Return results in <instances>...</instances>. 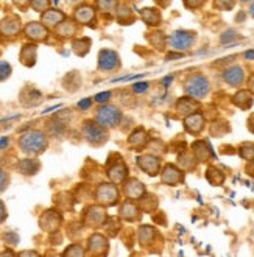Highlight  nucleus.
<instances>
[{
	"label": "nucleus",
	"mask_w": 254,
	"mask_h": 257,
	"mask_svg": "<svg viewBox=\"0 0 254 257\" xmlns=\"http://www.w3.org/2000/svg\"><path fill=\"white\" fill-rule=\"evenodd\" d=\"M204 123H206L204 115L200 114V112H195V114H192V115L186 117V120H184V128H186V131L190 133V134H198V133L203 131Z\"/></svg>",
	"instance_id": "nucleus-21"
},
{
	"label": "nucleus",
	"mask_w": 254,
	"mask_h": 257,
	"mask_svg": "<svg viewBox=\"0 0 254 257\" xmlns=\"http://www.w3.org/2000/svg\"><path fill=\"white\" fill-rule=\"evenodd\" d=\"M161 181L167 186H176L184 181V173L181 169H178L173 164L164 165V169L161 172Z\"/></svg>",
	"instance_id": "nucleus-11"
},
{
	"label": "nucleus",
	"mask_w": 254,
	"mask_h": 257,
	"mask_svg": "<svg viewBox=\"0 0 254 257\" xmlns=\"http://www.w3.org/2000/svg\"><path fill=\"white\" fill-rule=\"evenodd\" d=\"M47 136L41 130H28L19 138V148L22 153L30 156H38L47 150Z\"/></svg>",
	"instance_id": "nucleus-1"
},
{
	"label": "nucleus",
	"mask_w": 254,
	"mask_h": 257,
	"mask_svg": "<svg viewBox=\"0 0 254 257\" xmlns=\"http://www.w3.org/2000/svg\"><path fill=\"white\" fill-rule=\"evenodd\" d=\"M73 19L78 24L83 25H92V22L95 21V8L91 5H80L75 13H73Z\"/></svg>",
	"instance_id": "nucleus-18"
},
{
	"label": "nucleus",
	"mask_w": 254,
	"mask_h": 257,
	"mask_svg": "<svg viewBox=\"0 0 254 257\" xmlns=\"http://www.w3.org/2000/svg\"><path fill=\"white\" fill-rule=\"evenodd\" d=\"M118 4L117 2H97V7L101 10V11H108L114 7H117Z\"/></svg>",
	"instance_id": "nucleus-49"
},
{
	"label": "nucleus",
	"mask_w": 254,
	"mask_h": 257,
	"mask_svg": "<svg viewBox=\"0 0 254 257\" xmlns=\"http://www.w3.org/2000/svg\"><path fill=\"white\" fill-rule=\"evenodd\" d=\"M249 14H251L252 18H254V2H252V4L249 5Z\"/></svg>",
	"instance_id": "nucleus-64"
},
{
	"label": "nucleus",
	"mask_w": 254,
	"mask_h": 257,
	"mask_svg": "<svg viewBox=\"0 0 254 257\" xmlns=\"http://www.w3.org/2000/svg\"><path fill=\"white\" fill-rule=\"evenodd\" d=\"M198 109V101L197 100H193L190 97H183V98H179L178 103H176V111L179 115H192V114H195Z\"/></svg>",
	"instance_id": "nucleus-26"
},
{
	"label": "nucleus",
	"mask_w": 254,
	"mask_h": 257,
	"mask_svg": "<svg viewBox=\"0 0 254 257\" xmlns=\"http://www.w3.org/2000/svg\"><path fill=\"white\" fill-rule=\"evenodd\" d=\"M21 103L27 108H32V106H36L42 101V94L39 92L38 89H33V87H25L22 92H21Z\"/></svg>",
	"instance_id": "nucleus-23"
},
{
	"label": "nucleus",
	"mask_w": 254,
	"mask_h": 257,
	"mask_svg": "<svg viewBox=\"0 0 254 257\" xmlns=\"http://www.w3.org/2000/svg\"><path fill=\"white\" fill-rule=\"evenodd\" d=\"M18 257H41V254L33 249H24L18 254Z\"/></svg>",
	"instance_id": "nucleus-51"
},
{
	"label": "nucleus",
	"mask_w": 254,
	"mask_h": 257,
	"mask_svg": "<svg viewBox=\"0 0 254 257\" xmlns=\"http://www.w3.org/2000/svg\"><path fill=\"white\" fill-rule=\"evenodd\" d=\"M8 184H10V176H8V173L2 167H0V193L5 192Z\"/></svg>",
	"instance_id": "nucleus-44"
},
{
	"label": "nucleus",
	"mask_w": 254,
	"mask_h": 257,
	"mask_svg": "<svg viewBox=\"0 0 254 257\" xmlns=\"http://www.w3.org/2000/svg\"><path fill=\"white\" fill-rule=\"evenodd\" d=\"M144 77V73H136V75H126V77H120V78H114L112 81L117 83V81H130V80H136V78H141Z\"/></svg>",
	"instance_id": "nucleus-52"
},
{
	"label": "nucleus",
	"mask_w": 254,
	"mask_h": 257,
	"mask_svg": "<svg viewBox=\"0 0 254 257\" xmlns=\"http://www.w3.org/2000/svg\"><path fill=\"white\" fill-rule=\"evenodd\" d=\"M120 120H122V112L115 104H109V103L101 104L95 112V122L106 130L115 128L120 123Z\"/></svg>",
	"instance_id": "nucleus-2"
},
{
	"label": "nucleus",
	"mask_w": 254,
	"mask_h": 257,
	"mask_svg": "<svg viewBox=\"0 0 254 257\" xmlns=\"http://www.w3.org/2000/svg\"><path fill=\"white\" fill-rule=\"evenodd\" d=\"M148 83H136V84H133V90L136 94H144V92H147L148 90Z\"/></svg>",
	"instance_id": "nucleus-48"
},
{
	"label": "nucleus",
	"mask_w": 254,
	"mask_h": 257,
	"mask_svg": "<svg viewBox=\"0 0 254 257\" xmlns=\"http://www.w3.org/2000/svg\"><path fill=\"white\" fill-rule=\"evenodd\" d=\"M108 249H109V241L103 234L94 232L92 235H89L87 246H86L89 257H106Z\"/></svg>",
	"instance_id": "nucleus-7"
},
{
	"label": "nucleus",
	"mask_w": 254,
	"mask_h": 257,
	"mask_svg": "<svg viewBox=\"0 0 254 257\" xmlns=\"http://www.w3.org/2000/svg\"><path fill=\"white\" fill-rule=\"evenodd\" d=\"M203 4L201 2H197V4H190V2H186V7H201Z\"/></svg>",
	"instance_id": "nucleus-63"
},
{
	"label": "nucleus",
	"mask_w": 254,
	"mask_h": 257,
	"mask_svg": "<svg viewBox=\"0 0 254 257\" xmlns=\"http://www.w3.org/2000/svg\"><path fill=\"white\" fill-rule=\"evenodd\" d=\"M128 144H130V147H133V150H138V151L144 150L147 147V144H148V133L144 128L134 130L130 134Z\"/></svg>",
	"instance_id": "nucleus-24"
},
{
	"label": "nucleus",
	"mask_w": 254,
	"mask_h": 257,
	"mask_svg": "<svg viewBox=\"0 0 254 257\" xmlns=\"http://www.w3.org/2000/svg\"><path fill=\"white\" fill-rule=\"evenodd\" d=\"M24 32L25 35L32 39V41H44V39H47L49 36V30L44 27L41 22H28L24 28Z\"/></svg>",
	"instance_id": "nucleus-17"
},
{
	"label": "nucleus",
	"mask_w": 254,
	"mask_h": 257,
	"mask_svg": "<svg viewBox=\"0 0 254 257\" xmlns=\"http://www.w3.org/2000/svg\"><path fill=\"white\" fill-rule=\"evenodd\" d=\"M66 123L67 122H64V120L59 117V115H56L53 120H50L49 122V125H47V133L50 134V136H53V138H58V136H63L64 133H66Z\"/></svg>",
	"instance_id": "nucleus-31"
},
{
	"label": "nucleus",
	"mask_w": 254,
	"mask_h": 257,
	"mask_svg": "<svg viewBox=\"0 0 254 257\" xmlns=\"http://www.w3.org/2000/svg\"><path fill=\"white\" fill-rule=\"evenodd\" d=\"M44 257H63V255H61V254H56V252H52V251H50V252H47V254L44 255Z\"/></svg>",
	"instance_id": "nucleus-62"
},
{
	"label": "nucleus",
	"mask_w": 254,
	"mask_h": 257,
	"mask_svg": "<svg viewBox=\"0 0 254 257\" xmlns=\"http://www.w3.org/2000/svg\"><path fill=\"white\" fill-rule=\"evenodd\" d=\"M237 36H238V33L235 32V30H228V32H225V33L221 35L220 41H221V44H228V42L234 41Z\"/></svg>",
	"instance_id": "nucleus-45"
},
{
	"label": "nucleus",
	"mask_w": 254,
	"mask_h": 257,
	"mask_svg": "<svg viewBox=\"0 0 254 257\" xmlns=\"http://www.w3.org/2000/svg\"><path fill=\"white\" fill-rule=\"evenodd\" d=\"M248 130L251 133H254V114H251L249 118H248Z\"/></svg>",
	"instance_id": "nucleus-56"
},
{
	"label": "nucleus",
	"mask_w": 254,
	"mask_h": 257,
	"mask_svg": "<svg viewBox=\"0 0 254 257\" xmlns=\"http://www.w3.org/2000/svg\"><path fill=\"white\" fill-rule=\"evenodd\" d=\"M117 7H118V10H117V18H118V22L123 24V25H128L130 22H134L133 11L130 10V7H128L126 4H118Z\"/></svg>",
	"instance_id": "nucleus-35"
},
{
	"label": "nucleus",
	"mask_w": 254,
	"mask_h": 257,
	"mask_svg": "<svg viewBox=\"0 0 254 257\" xmlns=\"http://www.w3.org/2000/svg\"><path fill=\"white\" fill-rule=\"evenodd\" d=\"M195 39H197V35L193 32H187V30H176V32H173L167 38V42L170 44V47L173 50L183 52V50L190 49L193 45V42H195Z\"/></svg>",
	"instance_id": "nucleus-6"
},
{
	"label": "nucleus",
	"mask_w": 254,
	"mask_h": 257,
	"mask_svg": "<svg viewBox=\"0 0 254 257\" xmlns=\"http://www.w3.org/2000/svg\"><path fill=\"white\" fill-rule=\"evenodd\" d=\"M61 108V104H55V106H52V108H49V109H46V111H42V114H49V112H52V111H55V109H59Z\"/></svg>",
	"instance_id": "nucleus-59"
},
{
	"label": "nucleus",
	"mask_w": 254,
	"mask_h": 257,
	"mask_svg": "<svg viewBox=\"0 0 254 257\" xmlns=\"http://www.w3.org/2000/svg\"><path fill=\"white\" fill-rule=\"evenodd\" d=\"M10 75H11V66L7 61H2V59H0V81L8 80Z\"/></svg>",
	"instance_id": "nucleus-42"
},
{
	"label": "nucleus",
	"mask_w": 254,
	"mask_h": 257,
	"mask_svg": "<svg viewBox=\"0 0 254 257\" xmlns=\"http://www.w3.org/2000/svg\"><path fill=\"white\" fill-rule=\"evenodd\" d=\"M173 58H183V53H170V55H167V59H173Z\"/></svg>",
	"instance_id": "nucleus-60"
},
{
	"label": "nucleus",
	"mask_w": 254,
	"mask_h": 257,
	"mask_svg": "<svg viewBox=\"0 0 254 257\" xmlns=\"http://www.w3.org/2000/svg\"><path fill=\"white\" fill-rule=\"evenodd\" d=\"M238 155H240V158H243L245 161L252 162L254 161V144H251V142L242 144L240 148H238Z\"/></svg>",
	"instance_id": "nucleus-38"
},
{
	"label": "nucleus",
	"mask_w": 254,
	"mask_h": 257,
	"mask_svg": "<svg viewBox=\"0 0 254 257\" xmlns=\"http://www.w3.org/2000/svg\"><path fill=\"white\" fill-rule=\"evenodd\" d=\"M63 257H86V251L81 245H70L66 248Z\"/></svg>",
	"instance_id": "nucleus-40"
},
{
	"label": "nucleus",
	"mask_w": 254,
	"mask_h": 257,
	"mask_svg": "<svg viewBox=\"0 0 254 257\" xmlns=\"http://www.w3.org/2000/svg\"><path fill=\"white\" fill-rule=\"evenodd\" d=\"M138 165L139 169L150 176H156L161 173V159L155 155H141L138 156Z\"/></svg>",
	"instance_id": "nucleus-12"
},
{
	"label": "nucleus",
	"mask_w": 254,
	"mask_h": 257,
	"mask_svg": "<svg viewBox=\"0 0 254 257\" xmlns=\"http://www.w3.org/2000/svg\"><path fill=\"white\" fill-rule=\"evenodd\" d=\"M139 201L142 204L144 212H153V210L158 207V198L155 195H150V193H145Z\"/></svg>",
	"instance_id": "nucleus-36"
},
{
	"label": "nucleus",
	"mask_w": 254,
	"mask_h": 257,
	"mask_svg": "<svg viewBox=\"0 0 254 257\" xmlns=\"http://www.w3.org/2000/svg\"><path fill=\"white\" fill-rule=\"evenodd\" d=\"M184 90L186 94L193 98V100H201L207 95L209 92V81L204 75L201 73H193L192 77L187 78L186 84H184Z\"/></svg>",
	"instance_id": "nucleus-4"
},
{
	"label": "nucleus",
	"mask_w": 254,
	"mask_h": 257,
	"mask_svg": "<svg viewBox=\"0 0 254 257\" xmlns=\"http://www.w3.org/2000/svg\"><path fill=\"white\" fill-rule=\"evenodd\" d=\"M72 49H73V52H75V55L84 56V55H87L89 49H91V39H89V38L75 39L72 42Z\"/></svg>",
	"instance_id": "nucleus-34"
},
{
	"label": "nucleus",
	"mask_w": 254,
	"mask_h": 257,
	"mask_svg": "<svg viewBox=\"0 0 254 257\" xmlns=\"http://www.w3.org/2000/svg\"><path fill=\"white\" fill-rule=\"evenodd\" d=\"M5 220H7V207H5L4 201L0 200V224H2Z\"/></svg>",
	"instance_id": "nucleus-53"
},
{
	"label": "nucleus",
	"mask_w": 254,
	"mask_h": 257,
	"mask_svg": "<svg viewBox=\"0 0 254 257\" xmlns=\"http://www.w3.org/2000/svg\"><path fill=\"white\" fill-rule=\"evenodd\" d=\"M120 64V59H118V55L114 50L109 49H103L98 53V69L103 72H111L115 70Z\"/></svg>",
	"instance_id": "nucleus-10"
},
{
	"label": "nucleus",
	"mask_w": 254,
	"mask_h": 257,
	"mask_svg": "<svg viewBox=\"0 0 254 257\" xmlns=\"http://www.w3.org/2000/svg\"><path fill=\"white\" fill-rule=\"evenodd\" d=\"M109 98H111V92H100L94 97V100L97 103H101V104H106Z\"/></svg>",
	"instance_id": "nucleus-47"
},
{
	"label": "nucleus",
	"mask_w": 254,
	"mask_h": 257,
	"mask_svg": "<svg viewBox=\"0 0 254 257\" xmlns=\"http://www.w3.org/2000/svg\"><path fill=\"white\" fill-rule=\"evenodd\" d=\"M64 21H66V14L61 10H55V8H49L47 11H44L41 16V24L46 28H56Z\"/></svg>",
	"instance_id": "nucleus-15"
},
{
	"label": "nucleus",
	"mask_w": 254,
	"mask_h": 257,
	"mask_svg": "<svg viewBox=\"0 0 254 257\" xmlns=\"http://www.w3.org/2000/svg\"><path fill=\"white\" fill-rule=\"evenodd\" d=\"M245 58H246V59H254V50H251V52H245Z\"/></svg>",
	"instance_id": "nucleus-61"
},
{
	"label": "nucleus",
	"mask_w": 254,
	"mask_h": 257,
	"mask_svg": "<svg viewBox=\"0 0 254 257\" xmlns=\"http://www.w3.org/2000/svg\"><path fill=\"white\" fill-rule=\"evenodd\" d=\"M55 33H56L59 38L67 39V38H72L73 35L77 33V27H75V24L70 22V21H64L63 24H59V25L55 28Z\"/></svg>",
	"instance_id": "nucleus-32"
},
{
	"label": "nucleus",
	"mask_w": 254,
	"mask_h": 257,
	"mask_svg": "<svg viewBox=\"0 0 254 257\" xmlns=\"http://www.w3.org/2000/svg\"><path fill=\"white\" fill-rule=\"evenodd\" d=\"M81 133L84 136V139L91 145H95V147L103 145L109 138L108 130L103 128L101 125H98L95 120H86V122L83 123Z\"/></svg>",
	"instance_id": "nucleus-3"
},
{
	"label": "nucleus",
	"mask_w": 254,
	"mask_h": 257,
	"mask_svg": "<svg viewBox=\"0 0 254 257\" xmlns=\"http://www.w3.org/2000/svg\"><path fill=\"white\" fill-rule=\"evenodd\" d=\"M228 131H229V126L226 122H214L211 125V134L215 136V138H221V136Z\"/></svg>",
	"instance_id": "nucleus-41"
},
{
	"label": "nucleus",
	"mask_w": 254,
	"mask_h": 257,
	"mask_svg": "<svg viewBox=\"0 0 254 257\" xmlns=\"http://www.w3.org/2000/svg\"><path fill=\"white\" fill-rule=\"evenodd\" d=\"M195 161L197 159L189 153H183L181 156H179V165H181L183 170H193L195 169V165H197Z\"/></svg>",
	"instance_id": "nucleus-39"
},
{
	"label": "nucleus",
	"mask_w": 254,
	"mask_h": 257,
	"mask_svg": "<svg viewBox=\"0 0 254 257\" xmlns=\"http://www.w3.org/2000/svg\"><path fill=\"white\" fill-rule=\"evenodd\" d=\"M0 257H18V255L14 254V251H13V249H5V251L0 252Z\"/></svg>",
	"instance_id": "nucleus-54"
},
{
	"label": "nucleus",
	"mask_w": 254,
	"mask_h": 257,
	"mask_svg": "<svg viewBox=\"0 0 254 257\" xmlns=\"http://www.w3.org/2000/svg\"><path fill=\"white\" fill-rule=\"evenodd\" d=\"M148 41H150L153 44V47H156L158 50H164V47H166V42H167V38L164 36L161 32H156V33L148 35Z\"/></svg>",
	"instance_id": "nucleus-37"
},
{
	"label": "nucleus",
	"mask_w": 254,
	"mask_h": 257,
	"mask_svg": "<svg viewBox=\"0 0 254 257\" xmlns=\"http://www.w3.org/2000/svg\"><path fill=\"white\" fill-rule=\"evenodd\" d=\"M173 81V77H166L162 80V84H164V87H169V84Z\"/></svg>",
	"instance_id": "nucleus-58"
},
{
	"label": "nucleus",
	"mask_w": 254,
	"mask_h": 257,
	"mask_svg": "<svg viewBox=\"0 0 254 257\" xmlns=\"http://www.w3.org/2000/svg\"><path fill=\"white\" fill-rule=\"evenodd\" d=\"M156 229L153 228V226H148V224H142L139 231H138V237H139V243L141 246H148L152 245L153 241L156 240Z\"/></svg>",
	"instance_id": "nucleus-27"
},
{
	"label": "nucleus",
	"mask_w": 254,
	"mask_h": 257,
	"mask_svg": "<svg viewBox=\"0 0 254 257\" xmlns=\"http://www.w3.org/2000/svg\"><path fill=\"white\" fill-rule=\"evenodd\" d=\"M61 223H63V217L55 209L46 210V212L39 217V228L49 234H55L61 228Z\"/></svg>",
	"instance_id": "nucleus-9"
},
{
	"label": "nucleus",
	"mask_w": 254,
	"mask_h": 257,
	"mask_svg": "<svg viewBox=\"0 0 254 257\" xmlns=\"http://www.w3.org/2000/svg\"><path fill=\"white\" fill-rule=\"evenodd\" d=\"M95 201L103 206L109 207L118 203V189L112 183H103L95 189Z\"/></svg>",
	"instance_id": "nucleus-5"
},
{
	"label": "nucleus",
	"mask_w": 254,
	"mask_h": 257,
	"mask_svg": "<svg viewBox=\"0 0 254 257\" xmlns=\"http://www.w3.org/2000/svg\"><path fill=\"white\" fill-rule=\"evenodd\" d=\"M41 169V164L38 159H32V158H28V159H22L19 164H18V170L25 175V176H33L39 172Z\"/></svg>",
	"instance_id": "nucleus-28"
},
{
	"label": "nucleus",
	"mask_w": 254,
	"mask_h": 257,
	"mask_svg": "<svg viewBox=\"0 0 254 257\" xmlns=\"http://www.w3.org/2000/svg\"><path fill=\"white\" fill-rule=\"evenodd\" d=\"M192 151H193V158H195L197 161H200V162H206V161H209L214 156L211 147H209L207 142H204V141L193 142Z\"/></svg>",
	"instance_id": "nucleus-25"
},
{
	"label": "nucleus",
	"mask_w": 254,
	"mask_h": 257,
	"mask_svg": "<svg viewBox=\"0 0 254 257\" xmlns=\"http://www.w3.org/2000/svg\"><path fill=\"white\" fill-rule=\"evenodd\" d=\"M123 193L126 195L128 200L133 201V200H141L147 193V190H145V186L138 178H130L123 183Z\"/></svg>",
	"instance_id": "nucleus-13"
},
{
	"label": "nucleus",
	"mask_w": 254,
	"mask_h": 257,
	"mask_svg": "<svg viewBox=\"0 0 254 257\" xmlns=\"http://www.w3.org/2000/svg\"><path fill=\"white\" fill-rule=\"evenodd\" d=\"M52 2H47V0H33V2H30V5H32L33 10L39 11V13H44V11H47L49 7H50Z\"/></svg>",
	"instance_id": "nucleus-43"
},
{
	"label": "nucleus",
	"mask_w": 254,
	"mask_h": 257,
	"mask_svg": "<svg viewBox=\"0 0 254 257\" xmlns=\"http://www.w3.org/2000/svg\"><path fill=\"white\" fill-rule=\"evenodd\" d=\"M106 175L109 178V181L112 184H120V183H125V179L128 176V169L126 165L122 159H118L117 162L111 164L108 170H106Z\"/></svg>",
	"instance_id": "nucleus-14"
},
{
	"label": "nucleus",
	"mask_w": 254,
	"mask_h": 257,
	"mask_svg": "<svg viewBox=\"0 0 254 257\" xmlns=\"http://www.w3.org/2000/svg\"><path fill=\"white\" fill-rule=\"evenodd\" d=\"M118 217H120L122 220H126V221L139 220V217H141V209H139V206L134 203V201L126 200L120 206V210H118Z\"/></svg>",
	"instance_id": "nucleus-19"
},
{
	"label": "nucleus",
	"mask_w": 254,
	"mask_h": 257,
	"mask_svg": "<svg viewBox=\"0 0 254 257\" xmlns=\"http://www.w3.org/2000/svg\"><path fill=\"white\" fill-rule=\"evenodd\" d=\"M206 179L211 183L212 186H221L225 183V173L218 170L217 167H209L206 170Z\"/></svg>",
	"instance_id": "nucleus-33"
},
{
	"label": "nucleus",
	"mask_w": 254,
	"mask_h": 257,
	"mask_svg": "<svg viewBox=\"0 0 254 257\" xmlns=\"http://www.w3.org/2000/svg\"><path fill=\"white\" fill-rule=\"evenodd\" d=\"M36 58H38V47L35 44H25L21 49L19 59L21 63L27 67H33L36 64Z\"/></svg>",
	"instance_id": "nucleus-22"
},
{
	"label": "nucleus",
	"mask_w": 254,
	"mask_h": 257,
	"mask_svg": "<svg viewBox=\"0 0 254 257\" xmlns=\"http://www.w3.org/2000/svg\"><path fill=\"white\" fill-rule=\"evenodd\" d=\"M4 240L10 245H18L19 243V235L16 232H5L4 234Z\"/></svg>",
	"instance_id": "nucleus-46"
},
{
	"label": "nucleus",
	"mask_w": 254,
	"mask_h": 257,
	"mask_svg": "<svg viewBox=\"0 0 254 257\" xmlns=\"http://www.w3.org/2000/svg\"><path fill=\"white\" fill-rule=\"evenodd\" d=\"M141 18L147 25L156 27L161 22V13L159 10H155V8H144L141 10Z\"/></svg>",
	"instance_id": "nucleus-30"
},
{
	"label": "nucleus",
	"mask_w": 254,
	"mask_h": 257,
	"mask_svg": "<svg viewBox=\"0 0 254 257\" xmlns=\"http://www.w3.org/2000/svg\"><path fill=\"white\" fill-rule=\"evenodd\" d=\"M223 80L231 86H240L245 80V70L240 66H231L223 72Z\"/></svg>",
	"instance_id": "nucleus-20"
},
{
	"label": "nucleus",
	"mask_w": 254,
	"mask_h": 257,
	"mask_svg": "<svg viewBox=\"0 0 254 257\" xmlns=\"http://www.w3.org/2000/svg\"><path fill=\"white\" fill-rule=\"evenodd\" d=\"M232 103L240 109H249L252 104V95L249 90H238L232 97Z\"/></svg>",
	"instance_id": "nucleus-29"
},
{
	"label": "nucleus",
	"mask_w": 254,
	"mask_h": 257,
	"mask_svg": "<svg viewBox=\"0 0 254 257\" xmlns=\"http://www.w3.org/2000/svg\"><path fill=\"white\" fill-rule=\"evenodd\" d=\"M91 104H92V98H83L81 101H78V108L81 111H87L91 108Z\"/></svg>",
	"instance_id": "nucleus-50"
},
{
	"label": "nucleus",
	"mask_w": 254,
	"mask_h": 257,
	"mask_svg": "<svg viewBox=\"0 0 254 257\" xmlns=\"http://www.w3.org/2000/svg\"><path fill=\"white\" fill-rule=\"evenodd\" d=\"M106 220H108L106 210H104V207L100 204L87 207L83 215V221L86 226H89V228H101V226L106 223Z\"/></svg>",
	"instance_id": "nucleus-8"
},
{
	"label": "nucleus",
	"mask_w": 254,
	"mask_h": 257,
	"mask_svg": "<svg viewBox=\"0 0 254 257\" xmlns=\"http://www.w3.org/2000/svg\"><path fill=\"white\" fill-rule=\"evenodd\" d=\"M21 19L11 14V16H7L4 21H0V35L13 38L21 32Z\"/></svg>",
	"instance_id": "nucleus-16"
},
{
	"label": "nucleus",
	"mask_w": 254,
	"mask_h": 257,
	"mask_svg": "<svg viewBox=\"0 0 254 257\" xmlns=\"http://www.w3.org/2000/svg\"><path fill=\"white\" fill-rule=\"evenodd\" d=\"M248 89H249L251 94H254V73L248 78Z\"/></svg>",
	"instance_id": "nucleus-55"
},
{
	"label": "nucleus",
	"mask_w": 254,
	"mask_h": 257,
	"mask_svg": "<svg viewBox=\"0 0 254 257\" xmlns=\"http://www.w3.org/2000/svg\"><path fill=\"white\" fill-rule=\"evenodd\" d=\"M8 144H10L8 138H2V139H0V150H5L8 147Z\"/></svg>",
	"instance_id": "nucleus-57"
}]
</instances>
